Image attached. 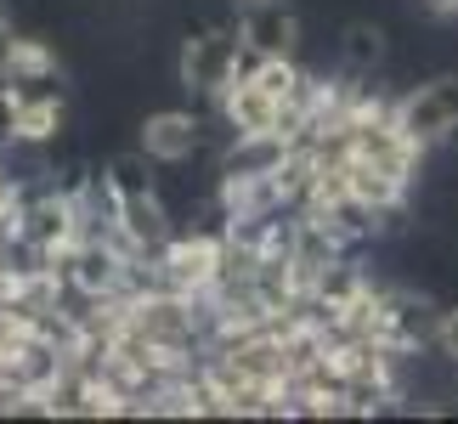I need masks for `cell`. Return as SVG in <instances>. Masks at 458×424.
Segmentation results:
<instances>
[{"label":"cell","instance_id":"6da1fadb","mask_svg":"<svg viewBox=\"0 0 458 424\" xmlns=\"http://www.w3.org/2000/svg\"><path fill=\"white\" fill-rule=\"evenodd\" d=\"M238 46L243 34L233 29H199L192 40H182V57H175V74H182L187 91H204V97H221L238 74Z\"/></svg>","mask_w":458,"mask_h":424},{"label":"cell","instance_id":"7a4b0ae2","mask_svg":"<svg viewBox=\"0 0 458 424\" xmlns=\"http://www.w3.org/2000/svg\"><path fill=\"white\" fill-rule=\"evenodd\" d=\"M396 119H402V131L419 136L425 148L447 141L458 131V80H430V85H419V91L396 97Z\"/></svg>","mask_w":458,"mask_h":424},{"label":"cell","instance_id":"3957f363","mask_svg":"<svg viewBox=\"0 0 458 424\" xmlns=\"http://www.w3.org/2000/svg\"><path fill=\"white\" fill-rule=\"evenodd\" d=\"M221 243H226V226H216V233H175L165 250V267L175 277V289L182 294H209L216 289V272H221Z\"/></svg>","mask_w":458,"mask_h":424},{"label":"cell","instance_id":"277c9868","mask_svg":"<svg viewBox=\"0 0 458 424\" xmlns=\"http://www.w3.org/2000/svg\"><path fill=\"white\" fill-rule=\"evenodd\" d=\"M142 153L153 158V165H182V158L199 153V141H204V125H199V114H187V108H165V114H148L142 119Z\"/></svg>","mask_w":458,"mask_h":424},{"label":"cell","instance_id":"5b68a950","mask_svg":"<svg viewBox=\"0 0 458 424\" xmlns=\"http://www.w3.org/2000/svg\"><path fill=\"white\" fill-rule=\"evenodd\" d=\"M216 108H221V119H226L233 136H267V131H277V108H284V102H277L272 91H260L255 80H233L216 97Z\"/></svg>","mask_w":458,"mask_h":424},{"label":"cell","instance_id":"8992f818","mask_svg":"<svg viewBox=\"0 0 458 424\" xmlns=\"http://www.w3.org/2000/svg\"><path fill=\"white\" fill-rule=\"evenodd\" d=\"M243 40L255 51H267V57H294V40H301V17L289 6H277V0H255L250 12H243Z\"/></svg>","mask_w":458,"mask_h":424},{"label":"cell","instance_id":"52a82bcc","mask_svg":"<svg viewBox=\"0 0 458 424\" xmlns=\"http://www.w3.org/2000/svg\"><path fill=\"white\" fill-rule=\"evenodd\" d=\"M63 97L51 91V85H34V91H23V102H17V125H12V148H46V141H57L63 131Z\"/></svg>","mask_w":458,"mask_h":424},{"label":"cell","instance_id":"ba28073f","mask_svg":"<svg viewBox=\"0 0 458 424\" xmlns=\"http://www.w3.org/2000/svg\"><path fill=\"white\" fill-rule=\"evenodd\" d=\"M119 226L131 233V243H136L142 255H158V250L175 238L165 204H158V192H125V199H119Z\"/></svg>","mask_w":458,"mask_h":424},{"label":"cell","instance_id":"9c48e42d","mask_svg":"<svg viewBox=\"0 0 458 424\" xmlns=\"http://www.w3.org/2000/svg\"><path fill=\"white\" fill-rule=\"evenodd\" d=\"M289 148H294V141L277 136V131H267V136H233V148H226L221 170H226V175H272V170L289 158Z\"/></svg>","mask_w":458,"mask_h":424},{"label":"cell","instance_id":"30bf717a","mask_svg":"<svg viewBox=\"0 0 458 424\" xmlns=\"http://www.w3.org/2000/svg\"><path fill=\"white\" fill-rule=\"evenodd\" d=\"M6 68H12V80L23 85V91L57 80V57H51V46L29 40V34H6Z\"/></svg>","mask_w":458,"mask_h":424},{"label":"cell","instance_id":"8fae6325","mask_svg":"<svg viewBox=\"0 0 458 424\" xmlns=\"http://www.w3.org/2000/svg\"><path fill=\"white\" fill-rule=\"evenodd\" d=\"M340 57H345V68L351 74H374V68L385 63V29L379 23H345V34H340Z\"/></svg>","mask_w":458,"mask_h":424},{"label":"cell","instance_id":"7c38bea8","mask_svg":"<svg viewBox=\"0 0 458 424\" xmlns=\"http://www.w3.org/2000/svg\"><path fill=\"white\" fill-rule=\"evenodd\" d=\"M255 85H260V91H272L277 102H284V97H294V91H301V80H306V68L301 63H294V57H260V68H255V74H250Z\"/></svg>","mask_w":458,"mask_h":424},{"label":"cell","instance_id":"4fadbf2b","mask_svg":"<svg viewBox=\"0 0 458 424\" xmlns=\"http://www.w3.org/2000/svg\"><path fill=\"white\" fill-rule=\"evenodd\" d=\"M153 158L148 153H119L114 165H108V182H114V192L125 199V192H153Z\"/></svg>","mask_w":458,"mask_h":424},{"label":"cell","instance_id":"5bb4252c","mask_svg":"<svg viewBox=\"0 0 458 424\" xmlns=\"http://www.w3.org/2000/svg\"><path fill=\"white\" fill-rule=\"evenodd\" d=\"M17 102H23V85L12 74L0 80V141H12V125H17Z\"/></svg>","mask_w":458,"mask_h":424},{"label":"cell","instance_id":"9a60e30c","mask_svg":"<svg viewBox=\"0 0 458 424\" xmlns=\"http://www.w3.org/2000/svg\"><path fill=\"white\" fill-rule=\"evenodd\" d=\"M436 345H442V357L458 362V306H447L442 317H436Z\"/></svg>","mask_w":458,"mask_h":424},{"label":"cell","instance_id":"2e32d148","mask_svg":"<svg viewBox=\"0 0 458 424\" xmlns=\"http://www.w3.org/2000/svg\"><path fill=\"white\" fill-rule=\"evenodd\" d=\"M425 6H430L436 17H458V0H425Z\"/></svg>","mask_w":458,"mask_h":424},{"label":"cell","instance_id":"e0dca14e","mask_svg":"<svg viewBox=\"0 0 458 424\" xmlns=\"http://www.w3.org/2000/svg\"><path fill=\"white\" fill-rule=\"evenodd\" d=\"M6 34H12V17H6V6H0V40H6Z\"/></svg>","mask_w":458,"mask_h":424},{"label":"cell","instance_id":"ac0fdd59","mask_svg":"<svg viewBox=\"0 0 458 424\" xmlns=\"http://www.w3.org/2000/svg\"><path fill=\"white\" fill-rule=\"evenodd\" d=\"M12 74V68H6V40H0V80H6Z\"/></svg>","mask_w":458,"mask_h":424},{"label":"cell","instance_id":"d6986e66","mask_svg":"<svg viewBox=\"0 0 458 424\" xmlns=\"http://www.w3.org/2000/svg\"><path fill=\"white\" fill-rule=\"evenodd\" d=\"M243 6H255V0H243Z\"/></svg>","mask_w":458,"mask_h":424}]
</instances>
